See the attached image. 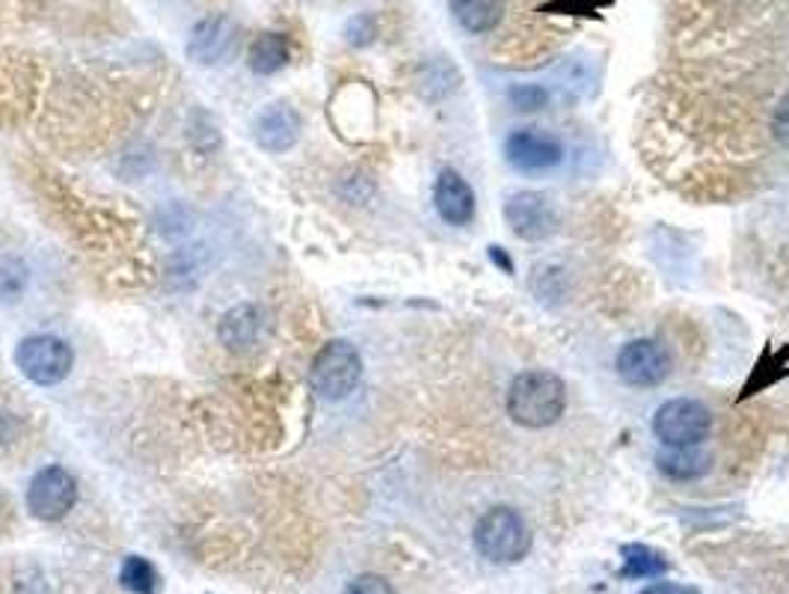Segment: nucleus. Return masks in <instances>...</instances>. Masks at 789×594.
Here are the masks:
<instances>
[{"label": "nucleus", "instance_id": "1", "mask_svg": "<svg viewBox=\"0 0 789 594\" xmlns=\"http://www.w3.org/2000/svg\"><path fill=\"white\" fill-rule=\"evenodd\" d=\"M565 380L544 368L517 375L508 389V416L523 428H549L565 416Z\"/></svg>", "mask_w": 789, "mask_h": 594}, {"label": "nucleus", "instance_id": "2", "mask_svg": "<svg viewBox=\"0 0 789 594\" xmlns=\"http://www.w3.org/2000/svg\"><path fill=\"white\" fill-rule=\"evenodd\" d=\"M475 550L493 565L523 562L525 553L532 550V535L523 514L508 506L490 508L475 523Z\"/></svg>", "mask_w": 789, "mask_h": 594}, {"label": "nucleus", "instance_id": "3", "mask_svg": "<svg viewBox=\"0 0 789 594\" xmlns=\"http://www.w3.org/2000/svg\"><path fill=\"white\" fill-rule=\"evenodd\" d=\"M312 387L320 399L342 401L351 396L360 378H363V356L360 351L344 342V339H332L320 348L318 356L312 360Z\"/></svg>", "mask_w": 789, "mask_h": 594}, {"label": "nucleus", "instance_id": "4", "mask_svg": "<svg viewBox=\"0 0 789 594\" xmlns=\"http://www.w3.org/2000/svg\"><path fill=\"white\" fill-rule=\"evenodd\" d=\"M15 366L36 387H53L69 378V372L75 366V351L60 336H27L15 348Z\"/></svg>", "mask_w": 789, "mask_h": 594}, {"label": "nucleus", "instance_id": "5", "mask_svg": "<svg viewBox=\"0 0 789 594\" xmlns=\"http://www.w3.org/2000/svg\"><path fill=\"white\" fill-rule=\"evenodd\" d=\"M661 446H701L713 432V413L697 399H671L653 416Z\"/></svg>", "mask_w": 789, "mask_h": 594}, {"label": "nucleus", "instance_id": "6", "mask_svg": "<svg viewBox=\"0 0 789 594\" xmlns=\"http://www.w3.org/2000/svg\"><path fill=\"white\" fill-rule=\"evenodd\" d=\"M75 502L77 482L65 466H45L33 475L31 487H27V508L33 518L60 520L75 508Z\"/></svg>", "mask_w": 789, "mask_h": 594}, {"label": "nucleus", "instance_id": "7", "mask_svg": "<svg viewBox=\"0 0 789 594\" xmlns=\"http://www.w3.org/2000/svg\"><path fill=\"white\" fill-rule=\"evenodd\" d=\"M505 158L520 173H546L561 163L565 146L544 129H517L505 141Z\"/></svg>", "mask_w": 789, "mask_h": 594}, {"label": "nucleus", "instance_id": "8", "mask_svg": "<svg viewBox=\"0 0 789 594\" xmlns=\"http://www.w3.org/2000/svg\"><path fill=\"white\" fill-rule=\"evenodd\" d=\"M618 375L630 387H659L671 375V354L656 339H632L620 348Z\"/></svg>", "mask_w": 789, "mask_h": 594}, {"label": "nucleus", "instance_id": "9", "mask_svg": "<svg viewBox=\"0 0 789 594\" xmlns=\"http://www.w3.org/2000/svg\"><path fill=\"white\" fill-rule=\"evenodd\" d=\"M505 220L513 235L523 241H544L558 229V211H555L553 199L541 191H520V194L508 196Z\"/></svg>", "mask_w": 789, "mask_h": 594}, {"label": "nucleus", "instance_id": "10", "mask_svg": "<svg viewBox=\"0 0 789 594\" xmlns=\"http://www.w3.org/2000/svg\"><path fill=\"white\" fill-rule=\"evenodd\" d=\"M267 334L265 310H258L256 303H238L220 318L217 336L232 354H253Z\"/></svg>", "mask_w": 789, "mask_h": 594}, {"label": "nucleus", "instance_id": "11", "mask_svg": "<svg viewBox=\"0 0 789 594\" xmlns=\"http://www.w3.org/2000/svg\"><path fill=\"white\" fill-rule=\"evenodd\" d=\"M232 45H235V24L226 15H205L187 36L184 51L196 65H217L229 57Z\"/></svg>", "mask_w": 789, "mask_h": 594}, {"label": "nucleus", "instance_id": "12", "mask_svg": "<svg viewBox=\"0 0 789 594\" xmlns=\"http://www.w3.org/2000/svg\"><path fill=\"white\" fill-rule=\"evenodd\" d=\"M300 117L298 110L289 108V105H270L258 113L256 119V143L265 151H274V155H282L298 146L300 141Z\"/></svg>", "mask_w": 789, "mask_h": 594}, {"label": "nucleus", "instance_id": "13", "mask_svg": "<svg viewBox=\"0 0 789 594\" xmlns=\"http://www.w3.org/2000/svg\"><path fill=\"white\" fill-rule=\"evenodd\" d=\"M434 206L448 227H466L475 217V194L458 170H442L434 187Z\"/></svg>", "mask_w": 789, "mask_h": 594}, {"label": "nucleus", "instance_id": "14", "mask_svg": "<svg viewBox=\"0 0 789 594\" xmlns=\"http://www.w3.org/2000/svg\"><path fill=\"white\" fill-rule=\"evenodd\" d=\"M208 247L205 244H187L179 247L175 253L167 256L163 262V289L172 294L193 292L203 282L205 270H208Z\"/></svg>", "mask_w": 789, "mask_h": 594}, {"label": "nucleus", "instance_id": "15", "mask_svg": "<svg viewBox=\"0 0 789 594\" xmlns=\"http://www.w3.org/2000/svg\"><path fill=\"white\" fill-rule=\"evenodd\" d=\"M656 466L673 482H694L709 473L713 454L706 452L704 446H665V452L656 458Z\"/></svg>", "mask_w": 789, "mask_h": 594}, {"label": "nucleus", "instance_id": "16", "mask_svg": "<svg viewBox=\"0 0 789 594\" xmlns=\"http://www.w3.org/2000/svg\"><path fill=\"white\" fill-rule=\"evenodd\" d=\"M448 10L463 31L490 33L505 19V0H448Z\"/></svg>", "mask_w": 789, "mask_h": 594}, {"label": "nucleus", "instance_id": "17", "mask_svg": "<svg viewBox=\"0 0 789 594\" xmlns=\"http://www.w3.org/2000/svg\"><path fill=\"white\" fill-rule=\"evenodd\" d=\"M246 63L256 75H277L279 69L289 63V43L279 33H262L256 43L250 45Z\"/></svg>", "mask_w": 789, "mask_h": 594}, {"label": "nucleus", "instance_id": "18", "mask_svg": "<svg viewBox=\"0 0 789 594\" xmlns=\"http://www.w3.org/2000/svg\"><path fill=\"white\" fill-rule=\"evenodd\" d=\"M620 556H623L620 573L632 577V580H651V577H659V573L668 571L665 556L653 550V547H647V544H627V547L620 550Z\"/></svg>", "mask_w": 789, "mask_h": 594}, {"label": "nucleus", "instance_id": "19", "mask_svg": "<svg viewBox=\"0 0 789 594\" xmlns=\"http://www.w3.org/2000/svg\"><path fill=\"white\" fill-rule=\"evenodd\" d=\"M31 286V268L19 256H0V306L19 303Z\"/></svg>", "mask_w": 789, "mask_h": 594}, {"label": "nucleus", "instance_id": "20", "mask_svg": "<svg viewBox=\"0 0 789 594\" xmlns=\"http://www.w3.org/2000/svg\"><path fill=\"white\" fill-rule=\"evenodd\" d=\"M122 585L134 594H158L160 592V577L155 571V565L143 556H129L122 571H119Z\"/></svg>", "mask_w": 789, "mask_h": 594}, {"label": "nucleus", "instance_id": "21", "mask_svg": "<svg viewBox=\"0 0 789 594\" xmlns=\"http://www.w3.org/2000/svg\"><path fill=\"white\" fill-rule=\"evenodd\" d=\"M187 137L196 149L203 151V155H211V151L220 149V143H223V134L217 129V122H214L208 113L203 110H196L187 122Z\"/></svg>", "mask_w": 789, "mask_h": 594}, {"label": "nucleus", "instance_id": "22", "mask_svg": "<svg viewBox=\"0 0 789 594\" xmlns=\"http://www.w3.org/2000/svg\"><path fill=\"white\" fill-rule=\"evenodd\" d=\"M508 98H511V105L520 113H537V110L546 108L549 93L544 87H537V84H517V87H511Z\"/></svg>", "mask_w": 789, "mask_h": 594}, {"label": "nucleus", "instance_id": "23", "mask_svg": "<svg viewBox=\"0 0 789 594\" xmlns=\"http://www.w3.org/2000/svg\"><path fill=\"white\" fill-rule=\"evenodd\" d=\"M129 163H134L131 167L129 173H125V179H143V175L149 173L151 167H155V151L146 146V143H134L131 149H125V155H122V161H119V170H125Z\"/></svg>", "mask_w": 789, "mask_h": 594}, {"label": "nucleus", "instance_id": "24", "mask_svg": "<svg viewBox=\"0 0 789 594\" xmlns=\"http://www.w3.org/2000/svg\"><path fill=\"white\" fill-rule=\"evenodd\" d=\"M344 594H394L392 583L386 577H377V573H363V577H353Z\"/></svg>", "mask_w": 789, "mask_h": 594}, {"label": "nucleus", "instance_id": "25", "mask_svg": "<svg viewBox=\"0 0 789 594\" xmlns=\"http://www.w3.org/2000/svg\"><path fill=\"white\" fill-rule=\"evenodd\" d=\"M160 232L163 235H184L191 229V211L182 206H170L160 215Z\"/></svg>", "mask_w": 789, "mask_h": 594}, {"label": "nucleus", "instance_id": "26", "mask_svg": "<svg viewBox=\"0 0 789 594\" xmlns=\"http://www.w3.org/2000/svg\"><path fill=\"white\" fill-rule=\"evenodd\" d=\"M772 134H775V141L789 149V96L780 98V105L775 108V117H772Z\"/></svg>", "mask_w": 789, "mask_h": 594}, {"label": "nucleus", "instance_id": "27", "mask_svg": "<svg viewBox=\"0 0 789 594\" xmlns=\"http://www.w3.org/2000/svg\"><path fill=\"white\" fill-rule=\"evenodd\" d=\"M374 36V22L368 15H356L351 24H348V43L351 45H368Z\"/></svg>", "mask_w": 789, "mask_h": 594}, {"label": "nucleus", "instance_id": "28", "mask_svg": "<svg viewBox=\"0 0 789 594\" xmlns=\"http://www.w3.org/2000/svg\"><path fill=\"white\" fill-rule=\"evenodd\" d=\"M641 594H697L694 589L689 585H680V583H656L651 589H644Z\"/></svg>", "mask_w": 789, "mask_h": 594}, {"label": "nucleus", "instance_id": "29", "mask_svg": "<svg viewBox=\"0 0 789 594\" xmlns=\"http://www.w3.org/2000/svg\"><path fill=\"white\" fill-rule=\"evenodd\" d=\"M490 256H493V259H496V265H499V268H505V270H508V274H513L511 259H508V256H501L499 247H490Z\"/></svg>", "mask_w": 789, "mask_h": 594}]
</instances>
